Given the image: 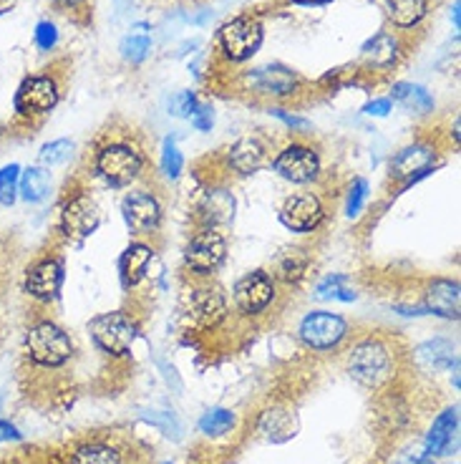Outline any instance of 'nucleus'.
Returning a JSON list of instances; mask_svg holds the SVG:
<instances>
[{"label":"nucleus","mask_w":461,"mask_h":464,"mask_svg":"<svg viewBox=\"0 0 461 464\" xmlns=\"http://www.w3.org/2000/svg\"><path fill=\"white\" fill-rule=\"evenodd\" d=\"M93 167H96V174L104 179L106 185L129 187L141 177L144 167H147V157L134 141L109 140L96 151Z\"/></svg>","instance_id":"nucleus-1"},{"label":"nucleus","mask_w":461,"mask_h":464,"mask_svg":"<svg viewBox=\"0 0 461 464\" xmlns=\"http://www.w3.org/2000/svg\"><path fill=\"white\" fill-rule=\"evenodd\" d=\"M263 38H265L263 21L253 13H245V15L227 21L219 28L217 35L219 51L232 63H243L247 58H253L263 46Z\"/></svg>","instance_id":"nucleus-2"},{"label":"nucleus","mask_w":461,"mask_h":464,"mask_svg":"<svg viewBox=\"0 0 461 464\" xmlns=\"http://www.w3.org/2000/svg\"><path fill=\"white\" fill-rule=\"evenodd\" d=\"M25 351L41 366H63L73 356V341L61 325L43 321L25 334Z\"/></svg>","instance_id":"nucleus-3"},{"label":"nucleus","mask_w":461,"mask_h":464,"mask_svg":"<svg viewBox=\"0 0 461 464\" xmlns=\"http://www.w3.org/2000/svg\"><path fill=\"white\" fill-rule=\"evenodd\" d=\"M227 257V235L222 227H199L185 247V266L195 276H212Z\"/></svg>","instance_id":"nucleus-4"},{"label":"nucleus","mask_w":461,"mask_h":464,"mask_svg":"<svg viewBox=\"0 0 461 464\" xmlns=\"http://www.w3.org/2000/svg\"><path fill=\"white\" fill-rule=\"evenodd\" d=\"M96 346L104 348L111 356H124L131 351L134 341H137L139 328L134 318L127 315L124 311H111V314H101L89 324Z\"/></svg>","instance_id":"nucleus-5"},{"label":"nucleus","mask_w":461,"mask_h":464,"mask_svg":"<svg viewBox=\"0 0 461 464\" xmlns=\"http://www.w3.org/2000/svg\"><path fill=\"white\" fill-rule=\"evenodd\" d=\"M121 215L127 220L129 230L144 237V235H154L162 227L164 220V205L162 199L157 198L151 189L137 187L127 192V198L121 199Z\"/></svg>","instance_id":"nucleus-6"},{"label":"nucleus","mask_w":461,"mask_h":464,"mask_svg":"<svg viewBox=\"0 0 461 464\" xmlns=\"http://www.w3.org/2000/svg\"><path fill=\"white\" fill-rule=\"evenodd\" d=\"M348 372L363 386H380L391 376V353L380 341H363L348 359Z\"/></svg>","instance_id":"nucleus-7"},{"label":"nucleus","mask_w":461,"mask_h":464,"mask_svg":"<svg viewBox=\"0 0 461 464\" xmlns=\"http://www.w3.org/2000/svg\"><path fill=\"white\" fill-rule=\"evenodd\" d=\"M273 169L293 185H311L321 177L323 162H321V154L308 144H288L275 157Z\"/></svg>","instance_id":"nucleus-8"},{"label":"nucleus","mask_w":461,"mask_h":464,"mask_svg":"<svg viewBox=\"0 0 461 464\" xmlns=\"http://www.w3.org/2000/svg\"><path fill=\"white\" fill-rule=\"evenodd\" d=\"M300 341L312 351H328L335 348L348 334V324L343 315L331 311H312L300 324Z\"/></svg>","instance_id":"nucleus-9"},{"label":"nucleus","mask_w":461,"mask_h":464,"mask_svg":"<svg viewBox=\"0 0 461 464\" xmlns=\"http://www.w3.org/2000/svg\"><path fill=\"white\" fill-rule=\"evenodd\" d=\"M61 99L58 82L48 73L28 76L15 93V111L21 116H43L48 114Z\"/></svg>","instance_id":"nucleus-10"},{"label":"nucleus","mask_w":461,"mask_h":464,"mask_svg":"<svg viewBox=\"0 0 461 464\" xmlns=\"http://www.w3.org/2000/svg\"><path fill=\"white\" fill-rule=\"evenodd\" d=\"M275 301V278L265 270H253L235 285V305L245 315H260Z\"/></svg>","instance_id":"nucleus-11"},{"label":"nucleus","mask_w":461,"mask_h":464,"mask_svg":"<svg viewBox=\"0 0 461 464\" xmlns=\"http://www.w3.org/2000/svg\"><path fill=\"white\" fill-rule=\"evenodd\" d=\"M325 218L323 199L315 192H298L290 195L280 208V222L290 232H312Z\"/></svg>","instance_id":"nucleus-12"},{"label":"nucleus","mask_w":461,"mask_h":464,"mask_svg":"<svg viewBox=\"0 0 461 464\" xmlns=\"http://www.w3.org/2000/svg\"><path fill=\"white\" fill-rule=\"evenodd\" d=\"M101 225V209L89 195L71 198L61 209V232L71 240H83Z\"/></svg>","instance_id":"nucleus-13"},{"label":"nucleus","mask_w":461,"mask_h":464,"mask_svg":"<svg viewBox=\"0 0 461 464\" xmlns=\"http://www.w3.org/2000/svg\"><path fill=\"white\" fill-rule=\"evenodd\" d=\"M434 164H437V150L431 144L416 141V144H408L393 157L391 177L408 187L418 182L421 177H427L428 172H434Z\"/></svg>","instance_id":"nucleus-14"},{"label":"nucleus","mask_w":461,"mask_h":464,"mask_svg":"<svg viewBox=\"0 0 461 464\" xmlns=\"http://www.w3.org/2000/svg\"><path fill=\"white\" fill-rule=\"evenodd\" d=\"M187 315L189 321L202 328L217 325L225 315H227V301L225 293L215 285H199V288L189 290L187 295Z\"/></svg>","instance_id":"nucleus-15"},{"label":"nucleus","mask_w":461,"mask_h":464,"mask_svg":"<svg viewBox=\"0 0 461 464\" xmlns=\"http://www.w3.org/2000/svg\"><path fill=\"white\" fill-rule=\"evenodd\" d=\"M63 285V263L58 257L38 260L25 276V293L41 303L56 301Z\"/></svg>","instance_id":"nucleus-16"},{"label":"nucleus","mask_w":461,"mask_h":464,"mask_svg":"<svg viewBox=\"0 0 461 464\" xmlns=\"http://www.w3.org/2000/svg\"><path fill=\"white\" fill-rule=\"evenodd\" d=\"M267 157H270V147L263 137L257 134H250V137H240V140L232 144L227 150V169L240 177H247V174L260 172L267 164Z\"/></svg>","instance_id":"nucleus-17"},{"label":"nucleus","mask_w":461,"mask_h":464,"mask_svg":"<svg viewBox=\"0 0 461 464\" xmlns=\"http://www.w3.org/2000/svg\"><path fill=\"white\" fill-rule=\"evenodd\" d=\"M247 82L253 86V92L263 93V96H277V99H285V96H293L298 93L300 76L288 66H280V63H273V66H263V69H255Z\"/></svg>","instance_id":"nucleus-18"},{"label":"nucleus","mask_w":461,"mask_h":464,"mask_svg":"<svg viewBox=\"0 0 461 464\" xmlns=\"http://www.w3.org/2000/svg\"><path fill=\"white\" fill-rule=\"evenodd\" d=\"M404 56V46H401V38L391 31H380L370 38L366 46L360 48V58L366 63L369 71H379L386 73L391 71L399 61Z\"/></svg>","instance_id":"nucleus-19"},{"label":"nucleus","mask_w":461,"mask_h":464,"mask_svg":"<svg viewBox=\"0 0 461 464\" xmlns=\"http://www.w3.org/2000/svg\"><path fill=\"white\" fill-rule=\"evenodd\" d=\"M461 293L456 280L438 278L428 283L424 293V311L427 314L441 315V318H459Z\"/></svg>","instance_id":"nucleus-20"},{"label":"nucleus","mask_w":461,"mask_h":464,"mask_svg":"<svg viewBox=\"0 0 461 464\" xmlns=\"http://www.w3.org/2000/svg\"><path fill=\"white\" fill-rule=\"evenodd\" d=\"M197 218L202 227H222L235 218V198L222 187H212L197 205Z\"/></svg>","instance_id":"nucleus-21"},{"label":"nucleus","mask_w":461,"mask_h":464,"mask_svg":"<svg viewBox=\"0 0 461 464\" xmlns=\"http://www.w3.org/2000/svg\"><path fill=\"white\" fill-rule=\"evenodd\" d=\"M416 361L428 369V372H456L459 369V356L456 346L447 338H434L416 348Z\"/></svg>","instance_id":"nucleus-22"},{"label":"nucleus","mask_w":461,"mask_h":464,"mask_svg":"<svg viewBox=\"0 0 461 464\" xmlns=\"http://www.w3.org/2000/svg\"><path fill=\"white\" fill-rule=\"evenodd\" d=\"M154 250L147 243H131L124 250V256L119 257V276L124 288H137L139 283L147 276V267H149Z\"/></svg>","instance_id":"nucleus-23"},{"label":"nucleus","mask_w":461,"mask_h":464,"mask_svg":"<svg viewBox=\"0 0 461 464\" xmlns=\"http://www.w3.org/2000/svg\"><path fill=\"white\" fill-rule=\"evenodd\" d=\"M383 11L396 28L408 31L427 18L428 0H383Z\"/></svg>","instance_id":"nucleus-24"},{"label":"nucleus","mask_w":461,"mask_h":464,"mask_svg":"<svg viewBox=\"0 0 461 464\" xmlns=\"http://www.w3.org/2000/svg\"><path fill=\"white\" fill-rule=\"evenodd\" d=\"M456 430H459V411L456 409H447L444 414H438L434 427L427 434V457L434 459L438 454L447 452Z\"/></svg>","instance_id":"nucleus-25"},{"label":"nucleus","mask_w":461,"mask_h":464,"mask_svg":"<svg viewBox=\"0 0 461 464\" xmlns=\"http://www.w3.org/2000/svg\"><path fill=\"white\" fill-rule=\"evenodd\" d=\"M391 99L399 102L404 109H408V111H414V114H428V111H434V96L424 86H418V83H393Z\"/></svg>","instance_id":"nucleus-26"},{"label":"nucleus","mask_w":461,"mask_h":464,"mask_svg":"<svg viewBox=\"0 0 461 464\" xmlns=\"http://www.w3.org/2000/svg\"><path fill=\"white\" fill-rule=\"evenodd\" d=\"M121 56L127 63H141L151 51V28L149 24H137L129 28V34L121 38Z\"/></svg>","instance_id":"nucleus-27"},{"label":"nucleus","mask_w":461,"mask_h":464,"mask_svg":"<svg viewBox=\"0 0 461 464\" xmlns=\"http://www.w3.org/2000/svg\"><path fill=\"white\" fill-rule=\"evenodd\" d=\"M18 195L31 205L43 202L51 195V174L43 167H28L18 179Z\"/></svg>","instance_id":"nucleus-28"},{"label":"nucleus","mask_w":461,"mask_h":464,"mask_svg":"<svg viewBox=\"0 0 461 464\" xmlns=\"http://www.w3.org/2000/svg\"><path fill=\"white\" fill-rule=\"evenodd\" d=\"M311 270V256L305 250H288L277 263V278L285 283H300Z\"/></svg>","instance_id":"nucleus-29"},{"label":"nucleus","mask_w":461,"mask_h":464,"mask_svg":"<svg viewBox=\"0 0 461 464\" xmlns=\"http://www.w3.org/2000/svg\"><path fill=\"white\" fill-rule=\"evenodd\" d=\"M263 430L270 434V440H290L295 434V417L290 411H283V409L267 411L265 419H263Z\"/></svg>","instance_id":"nucleus-30"},{"label":"nucleus","mask_w":461,"mask_h":464,"mask_svg":"<svg viewBox=\"0 0 461 464\" xmlns=\"http://www.w3.org/2000/svg\"><path fill=\"white\" fill-rule=\"evenodd\" d=\"M235 427V414L230 409H209L207 414L199 419V430L207 437H222Z\"/></svg>","instance_id":"nucleus-31"},{"label":"nucleus","mask_w":461,"mask_h":464,"mask_svg":"<svg viewBox=\"0 0 461 464\" xmlns=\"http://www.w3.org/2000/svg\"><path fill=\"white\" fill-rule=\"evenodd\" d=\"M71 464H121V457L116 450L106 444H86L79 452L73 454Z\"/></svg>","instance_id":"nucleus-32"},{"label":"nucleus","mask_w":461,"mask_h":464,"mask_svg":"<svg viewBox=\"0 0 461 464\" xmlns=\"http://www.w3.org/2000/svg\"><path fill=\"white\" fill-rule=\"evenodd\" d=\"M318 298H323V301H356V290L348 285L346 276H328L325 280H321V285H318Z\"/></svg>","instance_id":"nucleus-33"},{"label":"nucleus","mask_w":461,"mask_h":464,"mask_svg":"<svg viewBox=\"0 0 461 464\" xmlns=\"http://www.w3.org/2000/svg\"><path fill=\"white\" fill-rule=\"evenodd\" d=\"M18 179H21V167L18 164H8L0 169V205L11 208L18 199Z\"/></svg>","instance_id":"nucleus-34"},{"label":"nucleus","mask_w":461,"mask_h":464,"mask_svg":"<svg viewBox=\"0 0 461 464\" xmlns=\"http://www.w3.org/2000/svg\"><path fill=\"white\" fill-rule=\"evenodd\" d=\"M73 154V141L71 140H56L51 144H43V150L38 154V160L43 167H58V164H66Z\"/></svg>","instance_id":"nucleus-35"},{"label":"nucleus","mask_w":461,"mask_h":464,"mask_svg":"<svg viewBox=\"0 0 461 464\" xmlns=\"http://www.w3.org/2000/svg\"><path fill=\"white\" fill-rule=\"evenodd\" d=\"M159 167H162L164 177H169V179H177L182 174V169H185V157H182V151L177 150V144L172 140L164 141Z\"/></svg>","instance_id":"nucleus-36"},{"label":"nucleus","mask_w":461,"mask_h":464,"mask_svg":"<svg viewBox=\"0 0 461 464\" xmlns=\"http://www.w3.org/2000/svg\"><path fill=\"white\" fill-rule=\"evenodd\" d=\"M197 109H199V99L192 92L174 93L172 102H169V114L182 116V119H192Z\"/></svg>","instance_id":"nucleus-37"},{"label":"nucleus","mask_w":461,"mask_h":464,"mask_svg":"<svg viewBox=\"0 0 461 464\" xmlns=\"http://www.w3.org/2000/svg\"><path fill=\"white\" fill-rule=\"evenodd\" d=\"M144 419L147 421H151L154 427H159V430L169 437V440H179V434H182V427H179V421H177V417L174 414H169V411H147L144 414Z\"/></svg>","instance_id":"nucleus-38"},{"label":"nucleus","mask_w":461,"mask_h":464,"mask_svg":"<svg viewBox=\"0 0 461 464\" xmlns=\"http://www.w3.org/2000/svg\"><path fill=\"white\" fill-rule=\"evenodd\" d=\"M366 198H369V182H366V179H356L353 187H351V192H348V218H358V215H360V209L366 205Z\"/></svg>","instance_id":"nucleus-39"},{"label":"nucleus","mask_w":461,"mask_h":464,"mask_svg":"<svg viewBox=\"0 0 461 464\" xmlns=\"http://www.w3.org/2000/svg\"><path fill=\"white\" fill-rule=\"evenodd\" d=\"M58 44V28L51 21H41L35 25V46L41 51H53Z\"/></svg>","instance_id":"nucleus-40"},{"label":"nucleus","mask_w":461,"mask_h":464,"mask_svg":"<svg viewBox=\"0 0 461 464\" xmlns=\"http://www.w3.org/2000/svg\"><path fill=\"white\" fill-rule=\"evenodd\" d=\"M192 124H195L199 131H209L212 124H215V114H212V109L205 104H199V109H197L195 116H192Z\"/></svg>","instance_id":"nucleus-41"},{"label":"nucleus","mask_w":461,"mask_h":464,"mask_svg":"<svg viewBox=\"0 0 461 464\" xmlns=\"http://www.w3.org/2000/svg\"><path fill=\"white\" fill-rule=\"evenodd\" d=\"M270 114L277 116V119H283L290 129H311V121H308V119H300V116L295 114H288L285 109H277L275 106V109H270Z\"/></svg>","instance_id":"nucleus-42"},{"label":"nucleus","mask_w":461,"mask_h":464,"mask_svg":"<svg viewBox=\"0 0 461 464\" xmlns=\"http://www.w3.org/2000/svg\"><path fill=\"white\" fill-rule=\"evenodd\" d=\"M391 109V99H373V102H369V104L363 106V111L369 116H386Z\"/></svg>","instance_id":"nucleus-43"},{"label":"nucleus","mask_w":461,"mask_h":464,"mask_svg":"<svg viewBox=\"0 0 461 464\" xmlns=\"http://www.w3.org/2000/svg\"><path fill=\"white\" fill-rule=\"evenodd\" d=\"M11 440H21V431L15 430L13 424H8V421H0V441Z\"/></svg>","instance_id":"nucleus-44"},{"label":"nucleus","mask_w":461,"mask_h":464,"mask_svg":"<svg viewBox=\"0 0 461 464\" xmlns=\"http://www.w3.org/2000/svg\"><path fill=\"white\" fill-rule=\"evenodd\" d=\"M56 5H61V8H66V11H73V8H79V5H83L86 0H53Z\"/></svg>","instance_id":"nucleus-45"},{"label":"nucleus","mask_w":461,"mask_h":464,"mask_svg":"<svg viewBox=\"0 0 461 464\" xmlns=\"http://www.w3.org/2000/svg\"><path fill=\"white\" fill-rule=\"evenodd\" d=\"M293 5H328L331 0H288Z\"/></svg>","instance_id":"nucleus-46"},{"label":"nucleus","mask_w":461,"mask_h":464,"mask_svg":"<svg viewBox=\"0 0 461 464\" xmlns=\"http://www.w3.org/2000/svg\"><path fill=\"white\" fill-rule=\"evenodd\" d=\"M401 464H434V462H431V457H408V459Z\"/></svg>","instance_id":"nucleus-47"},{"label":"nucleus","mask_w":461,"mask_h":464,"mask_svg":"<svg viewBox=\"0 0 461 464\" xmlns=\"http://www.w3.org/2000/svg\"><path fill=\"white\" fill-rule=\"evenodd\" d=\"M13 8H15V0H0V15H5Z\"/></svg>","instance_id":"nucleus-48"},{"label":"nucleus","mask_w":461,"mask_h":464,"mask_svg":"<svg viewBox=\"0 0 461 464\" xmlns=\"http://www.w3.org/2000/svg\"><path fill=\"white\" fill-rule=\"evenodd\" d=\"M459 0H456V3H454V11H451V21H454V25H456V28H459Z\"/></svg>","instance_id":"nucleus-49"}]
</instances>
